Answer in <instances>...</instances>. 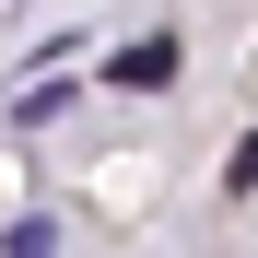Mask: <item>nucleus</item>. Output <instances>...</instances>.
<instances>
[{
    "label": "nucleus",
    "mask_w": 258,
    "mask_h": 258,
    "mask_svg": "<svg viewBox=\"0 0 258 258\" xmlns=\"http://www.w3.org/2000/svg\"><path fill=\"white\" fill-rule=\"evenodd\" d=\"M117 82H129V94H164V82H176V47H164V35L117 47Z\"/></svg>",
    "instance_id": "obj_1"
},
{
    "label": "nucleus",
    "mask_w": 258,
    "mask_h": 258,
    "mask_svg": "<svg viewBox=\"0 0 258 258\" xmlns=\"http://www.w3.org/2000/svg\"><path fill=\"white\" fill-rule=\"evenodd\" d=\"M223 188H258V141H246V153H235V164H223Z\"/></svg>",
    "instance_id": "obj_2"
}]
</instances>
